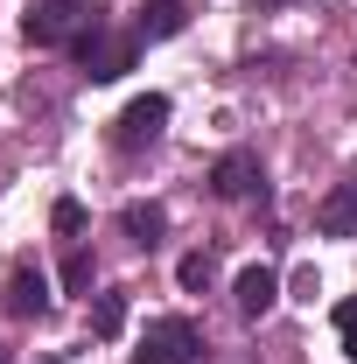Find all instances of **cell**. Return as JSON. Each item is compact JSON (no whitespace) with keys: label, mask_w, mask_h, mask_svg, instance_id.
I'll use <instances>...</instances> for the list:
<instances>
[{"label":"cell","mask_w":357,"mask_h":364,"mask_svg":"<svg viewBox=\"0 0 357 364\" xmlns=\"http://www.w3.org/2000/svg\"><path fill=\"white\" fill-rule=\"evenodd\" d=\"M43 364H56V358H43Z\"/></svg>","instance_id":"cell-18"},{"label":"cell","mask_w":357,"mask_h":364,"mask_svg":"<svg viewBox=\"0 0 357 364\" xmlns=\"http://www.w3.org/2000/svg\"><path fill=\"white\" fill-rule=\"evenodd\" d=\"M0 364H7V350H0Z\"/></svg>","instance_id":"cell-17"},{"label":"cell","mask_w":357,"mask_h":364,"mask_svg":"<svg viewBox=\"0 0 357 364\" xmlns=\"http://www.w3.org/2000/svg\"><path fill=\"white\" fill-rule=\"evenodd\" d=\"M336 336H343V358L357 364V301H343V309H336Z\"/></svg>","instance_id":"cell-15"},{"label":"cell","mask_w":357,"mask_h":364,"mask_svg":"<svg viewBox=\"0 0 357 364\" xmlns=\"http://www.w3.org/2000/svg\"><path fill=\"white\" fill-rule=\"evenodd\" d=\"M182 28H189V7H182V0H147V7L134 14L140 43H169V36H182Z\"/></svg>","instance_id":"cell-9"},{"label":"cell","mask_w":357,"mask_h":364,"mask_svg":"<svg viewBox=\"0 0 357 364\" xmlns=\"http://www.w3.org/2000/svg\"><path fill=\"white\" fill-rule=\"evenodd\" d=\"M161 127H169V98H161V91H140L134 105L112 119V147H119V154H140V147L161 140Z\"/></svg>","instance_id":"cell-5"},{"label":"cell","mask_w":357,"mask_h":364,"mask_svg":"<svg viewBox=\"0 0 357 364\" xmlns=\"http://www.w3.org/2000/svg\"><path fill=\"white\" fill-rule=\"evenodd\" d=\"M98 7H105V0H36L21 28H28V43L63 49V43H78V36H91V28H105Z\"/></svg>","instance_id":"cell-1"},{"label":"cell","mask_w":357,"mask_h":364,"mask_svg":"<svg viewBox=\"0 0 357 364\" xmlns=\"http://www.w3.org/2000/svg\"><path fill=\"white\" fill-rule=\"evenodd\" d=\"M127 329V294H98L91 301V336H119Z\"/></svg>","instance_id":"cell-11"},{"label":"cell","mask_w":357,"mask_h":364,"mask_svg":"<svg viewBox=\"0 0 357 364\" xmlns=\"http://www.w3.org/2000/svg\"><path fill=\"white\" fill-rule=\"evenodd\" d=\"M315 231H322V238H351L357 231V176L336 182V189L315 203Z\"/></svg>","instance_id":"cell-8"},{"label":"cell","mask_w":357,"mask_h":364,"mask_svg":"<svg viewBox=\"0 0 357 364\" xmlns=\"http://www.w3.org/2000/svg\"><path fill=\"white\" fill-rule=\"evenodd\" d=\"M140 364H203V329L189 316H154L140 336Z\"/></svg>","instance_id":"cell-3"},{"label":"cell","mask_w":357,"mask_h":364,"mask_svg":"<svg viewBox=\"0 0 357 364\" xmlns=\"http://www.w3.org/2000/svg\"><path fill=\"white\" fill-rule=\"evenodd\" d=\"M119 231L134 238L140 252H154L161 231H169V210H161V203H127V210H119Z\"/></svg>","instance_id":"cell-10"},{"label":"cell","mask_w":357,"mask_h":364,"mask_svg":"<svg viewBox=\"0 0 357 364\" xmlns=\"http://www.w3.org/2000/svg\"><path fill=\"white\" fill-rule=\"evenodd\" d=\"M49 225L63 231V238H78V231H85V203H78V196H56V203H49Z\"/></svg>","instance_id":"cell-14"},{"label":"cell","mask_w":357,"mask_h":364,"mask_svg":"<svg viewBox=\"0 0 357 364\" xmlns=\"http://www.w3.org/2000/svg\"><path fill=\"white\" fill-rule=\"evenodd\" d=\"M0 301H7V316H14V322L49 316V280H43V267H36V252H14V259H7Z\"/></svg>","instance_id":"cell-4"},{"label":"cell","mask_w":357,"mask_h":364,"mask_svg":"<svg viewBox=\"0 0 357 364\" xmlns=\"http://www.w3.org/2000/svg\"><path fill=\"white\" fill-rule=\"evenodd\" d=\"M70 56H78V70H85L91 85H119L140 63V36L134 28H127V36H119V28H91V36L70 43Z\"/></svg>","instance_id":"cell-2"},{"label":"cell","mask_w":357,"mask_h":364,"mask_svg":"<svg viewBox=\"0 0 357 364\" xmlns=\"http://www.w3.org/2000/svg\"><path fill=\"white\" fill-rule=\"evenodd\" d=\"M252 7H273V0H252Z\"/></svg>","instance_id":"cell-16"},{"label":"cell","mask_w":357,"mask_h":364,"mask_svg":"<svg viewBox=\"0 0 357 364\" xmlns=\"http://www.w3.org/2000/svg\"><path fill=\"white\" fill-rule=\"evenodd\" d=\"M91 280H98L91 252H70V259H63V294H91Z\"/></svg>","instance_id":"cell-13"},{"label":"cell","mask_w":357,"mask_h":364,"mask_svg":"<svg viewBox=\"0 0 357 364\" xmlns=\"http://www.w3.org/2000/svg\"><path fill=\"white\" fill-rule=\"evenodd\" d=\"M211 189H218L224 203H245V196H260V154H252V147H224L218 168H211Z\"/></svg>","instance_id":"cell-6"},{"label":"cell","mask_w":357,"mask_h":364,"mask_svg":"<svg viewBox=\"0 0 357 364\" xmlns=\"http://www.w3.org/2000/svg\"><path fill=\"white\" fill-rule=\"evenodd\" d=\"M231 301H238L245 322H260L273 301H280V273H273V267H245L238 280H231Z\"/></svg>","instance_id":"cell-7"},{"label":"cell","mask_w":357,"mask_h":364,"mask_svg":"<svg viewBox=\"0 0 357 364\" xmlns=\"http://www.w3.org/2000/svg\"><path fill=\"white\" fill-rule=\"evenodd\" d=\"M176 280L196 294V287H211L218 280V267H211V252H182V267H176Z\"/></svg>","instance_id":"cell-12"}]
</instances>
